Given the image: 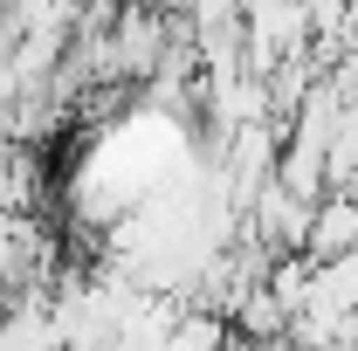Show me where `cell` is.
Listing matches in <instances>:
<instances>
[{"instance_id": "obj_3", "label": "cell", "mask_w": 358, "mask_h": 351, "mask_svg": "<svg viewBox=\"0 0 358 351\" xmlns=\"http://www.w3.org/2000/svg\"><path fill=\"white\" fill-rule=\"evenodd\" d=\"M173 351H234V324L214 310H186L173 324Z\"/></svg>"}, {"instance_id": "obj_2", "label": "cell", "mask_w": 358, "mask_h": 351, "mask_svg": "<svg viewBox=\"0 0 358 351\" xmlns=\"http://www.w3.org/2000/svg\"><path fill=\"white\" fill-rule=\"evenodd\" d=\"M352 248H358V200L331 193V200L317 207V227H310V255H303V262L331 268V262H345Z\"/></svg>"}, {"instance_id": "obj_1", "label": "cell", "mask_w": 358, "mask_h": 351, "mask_svg": "<svg viewBox=\"0 0 358 351\" xmlns=\"http://www.w3.org/2000/svg\"><path fill=\"white\" fill-rule=\"evenodd\" d=\"M310 227H317V207L296 200L289 186H262V200L248 207V241H262L275 262L310 255Z\"/></svg>"}]
</instances>
